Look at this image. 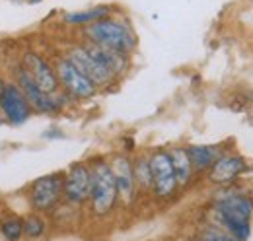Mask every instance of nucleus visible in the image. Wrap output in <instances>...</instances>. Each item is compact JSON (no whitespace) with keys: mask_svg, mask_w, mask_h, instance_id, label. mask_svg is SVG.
Masks as SVG:
<instances>
[{"mask_svg":"<svg viewBox=\"0 0 253 241\" xmlns=\"http://www.w3.org/2000/svg\"><path fill=\"white\" fill-rule=\"evenodd\" d=\"M82 33L86 37V43H94V45L117 51V53H125V55H130L138 43L136 33L130 28V24L125 20L111 18V16L84 28Z\"/></svg>","mask_w":253,"mask_h":241,"instance_id":"1","label":"nucleus"},{"mask_svg":"<svg viewBox=\"0 0 253 241\" xmlns=\"http://www.w3.org/2000/svg\"><path fill=\"white\" fill-rule=\"evenodd\" d=\"M92 167V191H90V210L97 218H105L115 210L117 202H119V193H117V185L113 179L111 167L107 161L97 160Z\"/></svg>","mask_w":253,"mask_h":241,"instance_id":"2","label":"nucleus"},{"mask_svg":"<svg viewBox=\"0 0 253 241\" xmlns=\"http://www.w3.org/2000/svg\"><path fill=\"white\" fill-rule=\"evenodd\" d=\"M12 82L22 90V93L26 95L30 107L33 109V113H41V115H57L61 113L68 101V97L64 95L63 91H57V93H47L43 91L32 78L30 74L20 66L16 64L14 70H12Z\"/></svg>","mask_w":253,"mask_h":241,"instance_id":"3","label":"nucleus"},{"mask_svg":"<svg viewBox=\"0 0 253 241\" xmlns=\"http://www.w3.org/2000/svg\"><path fill=\"white\" fill-rule=\"evenodd\" d=\"M32 212L49 214L63 202V173H49L32 181L26 189Z\"/></svg>","mask_w":253,"mask_h":241,"instance_id":"4","label":"nucleus"},{"mask_svg":"<svg viewBox=\"0 0 253 241\" xmlns=\"http://www.w3.org/2000/svg\"><path fill=\"white\" fill-rule=\"evenodd\" d=\"M53 66H55V72H57L59 90H63V93L68 99L86 101V99H92L97 93V88L92 84V80H88L64 55H61L55 60Z\"/></svg>","mask_w":253,"mask_h":241,"instance_id":"5","label":"nucleus"},{"mask_svg":"<svg viewBox=\"0 0 253 241\" xmlns=\"http://www.w3.org/2000/svg\"><path fill=\"white\" fill-rule=\"evenodd\" d=\"M148 161H150V173H152V195L158 201H169L175 197L179 185L173 173V165H171V158L168 150L158 148V150L148 154Z\"/></svg>","mask_w":253,"mask_h":241,"instance_id":"6","label":"nucleus"},{"mask_svg":"<svg viewBox=\"0 0 253 241\" xmlns=\"http://www.w3.org/2000/svg\"><path fill=\"white\" fill-rule=\"evenodd\" d=\"M92 191V167L88 163H72L63 173V201L70 206L88 202Z\"/></svg>","mask_w":253,"mask_h":241,"instance_id":"7","label":"nucleus"},{"mask_svg":"<svg viewBox=\"0 0 253 241\" xmlns=\"http://www.w3.org/2000/svg\"><path fill=\"white\" fill-rule=\"evenodd\" d=\"M32 78L33 82L47 93H57L59 90V80H57V72H55V66L45 59L39 51H33L28 49L22 53L20 62H18Z\"/></svg>","mask_w":253,"mask_h":241,"instance_id":"8","label":"nucleus"},{"mask_svg":"<svg viewBox=\"0 0 253 241\" xmlns=\"http://www.w3.org/2000/svg\"><path fill=\"white\" fill-rule=\"evenodd\" d=\"M64 57L70 60L88 80H92V84H94L97 90H99V88H105V86H111V84L117 80L109 70H105V68L88 53V49L84 47V43L68 47L66 53H64Z\"/></svg>","mask_w":253,"mask_h":241,"instance_id":"9","label":"nucleus"},{"mask_svg":"<svg viewBox=\"0 0 253 241\" xmlns=\"http://www.w3.org/2000/svg\"><path fill=\"white\" fill-rule=\"evenodd\" d=\"M33 109L30 107L26 95L22 93V90L10 80L6 84V90L0 95V117L6 120L8 124L20 126L24 122L32 119Z\"/></svg>","mask_w":253,"mask_h":241,"instance_id":"10","label":"nucleus"},{"mask_svg":"<svg viewBox=\"0 0 253 241\" xmlns=\"http://www.w3.org/2000/svg\"><path fill=\"white\" fill-rule=\"evenodd\" d=\"M246 169H248V163L242 156L222 154L220 158L214 161V165L207 171V179L216 187H230L232 183H236L246 173Z\"/></svg>","mask_w":253,"mask_h":241,"instance_id":"11","label":"nucleus"},{"mask_svg":"<svg viewBox=\"0 0 253 241\" xmlns=\"http://www.w3.org/2000/svg\"><path fill=\"white\" fill-rule=\"evenodd\" d=\"M212 216H214V226L226 230L238 241L250 240V236H252V218L236 212L234 208H230L222 202H214Z\"/></svg>","mask_w":253,"mask_h":241,"instance_id":"12","label":"nucleus"},{"mask_svg":"<svg viewBox=\"0 0 253 241\" xmlns=\"http://www.w3.org/2000/svg\"><path fill=\"white\" fill-rule=\"evenodd\" d=\"M109 167H111L113 179H115V185H117L119 201H123L126 204L132 202L136 199V185H134V175H132V160L125 154L113 156L111 161H109Z\"/></svg>","mask_w":253,"mask_h":241,"instance_id":"13","label":"nucleus"},{"mask_svg":"<svg viewBox=\"0 0 253 241\" xmlns=\"http://www.w3.org/2000/svg\"><path fill=\"white\" fill-rule=\"evenodd\" d=\"M84 47H86L88 53H90L105 70H109L117 80H119L123 74H126V70L130 68V55L117 53V51L99 47V45H94V43H84Z\"/></svg>","mask_w":253,"mask_h":241,"instance_id":"14","label":"nucleus"},{"mask_svg":"<svg viewBox=\"0 0 253 241\" xmlns=\"http://www.w3.org/2000/svg\"><path fill=\"white\" fill-rule=\"evenodd\" d=\"M187 156L191 160V165L195 173H207L214 161L222 156L220 146H211V144H197L187 148Z\"/></svg>","mask_w":253,"mask_h":241,"instance_id":"15","label":"nucleus"},{"mask_svg":"<svg viewBox=\"0 0 253 241\" xmlns=\"http://www.w3.org/2000/svg\"><path fill=\"white\" fill-rule=\"evenodd\" d=\"M169 158H171V165H173V173H175V179L179 189L191 185V181L195 177V169L191 165V160L187 156V148L183 146H173L168 150Z\"/></svg>","mask_w":253,"mask_h":241,"instance_id":"16","label":"nucleus"},{"mask_svg":"<svg viewBox=\"0 0 253 241\" xmlns=\"http://www.w3.org/2000/svg\"><path fill=\"white\" fill-rule=\"evenodd\" d=\"M111 6H94L88 10H78V12H68L64 14L63 24L70 26V28H88L95 22L111 16Z\"/></svg>","mask_w":253,"mask_h":241,"instance_id":"17","label":"nucleus"},{"mask_svg":"<svg viewBox=\"0 0 253 241\" xmlns=\"http://www.w3.org/2000/svg\"><path fill=\"white\" fill-rule=\"evenodd\" d=\"M132 175L136 193H152V173H150V161L148 154H140L132 160Z\"/></svg>","mask_w":253,"mask_h":241,"instance_id":"18","label":"nucleus"},{"mask_svg":"<svg viewBox=\"0 0 253 241\" xmlns=\"http://www.w3.org/2000/svg\"><path fill=\"white\" fill-rule=\"evenodd\" d=\"M22 222H24L26 240H41L49 230V222L45 214H39V212H30L28 216H22Z\"/></svg>","mask_w":253,"mask_h":241,"instance_id":"19","label":"nucleus"},{"mask_svg":"<svg viewBox=\"0 0 253 241\" xmlns=\"http://www.w3.org/2000/svg\"><path fill=\"white\" fill-rule=\"evenodd\" d=\"M0 238L4 241H22L24 238V222L22 216L8 214L0 220Z\"/></svg>","mask_w":253,"mask_h":241,"instance_id":"20","label":"nucleus"},{"mask_svg":"<svg viewBox=\"0 0 253 241\" xmlns=\"http://www.w3.org/2000/svg\"><path fill=\"white\" fill-rule=\"evenodd\" d=\"M199 241H238L234 236H230L226 230H222L214 224H207L201 232H199Z\"/></svg>","mask_w":253,"mask_h":241,"instance_id":"21","label":"nucleus"},{"mask_svg":"<svg viewBox=\"0 0 253 241\" xmlns=\"http://www.w3.org/2000/svg\"><path fill=\"white\" fill-rule=\"evenodd\" d=\"M8 82H10V80H8V78H6V76L0 72V95L4 93V90H6V84H8Z\"/></svg>","mask_w":253,"mask_h":241,"instance_id":"22","label":"nucleus"},{"mask_svg":"<svg viewBox=\"0 0 253 241\" xmlns=\"http://www.w3.org/2000/svg\"><path fill=\"white\" fill-rule=\"evenodd\" d=\"M28 4H39V2H43V0H26Z\"/></svg>","mask_w":253,"mask_h":241,"instance_id":"23","label":"nucleus"},{"mask_svg":"<svg viewBox=\"0 0 253 241\" xmlns=\"http://www.w3.org/2000/svg\"><path fill=\"white\" fill-rule=\"evenodd\" d=\"M191 241H199V240H191Z\"/></svg>","mask_w":253,"mask_h":241,"instance_id":"24","label":"nucleus"}]
</instances>
